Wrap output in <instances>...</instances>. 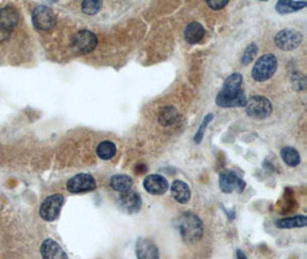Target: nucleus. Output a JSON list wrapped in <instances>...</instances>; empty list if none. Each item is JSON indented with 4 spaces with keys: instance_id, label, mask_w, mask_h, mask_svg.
I'll return each mask as SVG.
<instances>
[{
    "instance_id": "24",
    "label": "nucleus",
    "mask_w": 307,
    "mask_h": 259,
    "mask_svg": "<svg viewBox=\"0 0 307 259\" xmlns=\"http://www.w3.org/2000/svg\"><path fill=\"white\" fill-rule=\"evenodd\" d=\"M116 147L113 142L104 141L97 147V155L103 160H110L115 156Z\"/></svg>"
},
{
    "instance_id": "17",
    "label": "nucleus",
    "mask_w": 307,
    "mask_h": 259,
    "mask_svg": "<svg viewBox=\"0 0 307 259\" xmlns=\"http://www.w3.org/2000/svg\"><path fill=\"white\" fill-rule=\"evenodd\" d=\"M205 35V29L200 23L192 22L185 28L184 37L189 44H197L203 39Z\"/></svg>"
},
{
    "instance_id": "4",
    "label": "nucleus",
    "mask_w": 307,
    "mask_h": 259,
    "mask_svg": "<svg viewBox=\"0 0 307 259\" xmlns=\"http://www.w3.org/2000/svg\"><path fill=\"white\" fill-rule=\"evenodd\" d=\"M64 198L62 195L54 193V195L48 196L45 201L43 202L39 209V214L45 221H54L59 217L61 212Z\"/></svg>"
},
{
    "instance_id": "11",
    "label": "nucleus",
    "mask_w": 307,
    "mask_h": 259,
    "mask_svg": "<svg viewBox=\"0 0 307 259\" xmlns=\"http://www.w3.org/2000/svg\"><path fill=\"white\" fill-rule=\"evenodd\" d=\"M118 205L121 211L128 214H134L138 212L142 208V198L137 192L129 190L126 192H121L118 200Z\"/></svg>"
},
{
    "instance_id": "16",
    "label": "nucleus",
    "mask_w": 307,
    "mask_h": 259,
    "mask_svg": "<svg viewBox=\"0 0 307 259\" xmlns=\"http://www.w3.org/2000/svg\"><path fill=\"white\" fill-rule=\"evenodd\" d=\"M171 191L174 200L180 204H187L190 198H191V191H190L189 185L183 181H174L171 187Z\"/></svg>"
},
{
    "instance_id": "3",
    "label": "nucleus",
    "mask_w": 307,
    "mask_h": 259,
    "mask_svg": "<svg viewBox=\"0 0 307 259\" xmlns=\"http://www.w3.org/2000/svg\"><path fill=\"white\" fill-rule=\"evenodd\" d=\"M246 113L253 119H266L272 114L273 106L266 97L253 96L246 102Z\"/></svg>"
},
{
    "instance_id": "1",
    "label": "nucleus",
    "mask_w": 307,
    "mask_h": 259,
    "mask_svg": "<svg viewBox=\"0 0 307 259\" xmlns=\"http://www.w3.org/2000/svg\"><path fill=\"white\" fill-rule=\"evenodd\" d=\"M179 230L182 240L187 243H195L203 237L204 226L197 214L184 212L179 219Z\"/></svg>"
},
{
    "instance_id": "10",
    "label": "nucleus",
    "mask_w": 307,
    "mask_h": 259,
    "mask_svg": "<svg viewBox=\"0 0 307 259\" xmlns=\"http://www.w3.org/2000/svg\"><path fill=\"white\" fill-rule=\"evenodd\" d=\"M216 105L220 107H243L246 105V96L243 90L228 92L221 90L216 96Z\"/></svg>"
},
{
    "instance_id": "20",
    "label": "nucleus",
    "mask_w": 307,
    "mask_h": 259,
    "mask_svg": "<svg viewBox=\"0 0 307 259\" xmlns=\"http://www.w3.org/2000/svg\"><path fill=\"white\" fill-rule=\"evenodd\" d=\"M307 225V218L305 216H298L293 218H286L276 221V227L281 229L289 228H300Z\"/></svg>"
},
{
    "instance_id": "28",
    "label": "nucleus",
    "mask_w": 307,
    "mask_h": 259,
    "mask_svg": "<svg viewBox=\"0 0 307 259\" xmlns=\"http://www.w3.org/2000/svg\"><path fill=\"white\" fill-rule=\"evenodd\" d=\"M227 0H208L207 5L212 8L214 11L217 10H222V8H224L225 6L228 5Z\"/></svg>"
},
{
    "instance_id": "18",
    "label": "nucleus",
    "mask_w": 307,
    "mask_h": 259,
    "mask_svg": "<svg viewBox=\"0 0 307 259\" xmlns=\"http://www.w3.org/2000/svg\"><path fill=\"white\" fill-rule=\"evenodd\" d=\"M110 184L112 189L116 190V191L126 192L131 189L132 184H134V180L128 175H121V174H118V175L111 177Z\"/></svg>"
},
{
    "instance_id": "23",
    "label": "nucleus",
    "mask_w": 307,
    "mask_h": 259,
    "mask_svg": "<svg viewBox=\"0 0 307 259\" xmlns=\"http://www.w3.org/2000/svg\"><path fill=\"white\" fill-rule=\"evenodd\" d=\"M242 84H243V78H242V75L240 73H234L229 78L225 79L222 90L228 92L241 91L243 90V89H242Z\"/></svg>"
},
{
    "instance_id": "12",
    "label": "nucleus",
    "mask_w": 307,
    "mask_h": 259,
    "mask_svg": "<svg viewBox=\"0 0 307 259\" xmlns=\"http://www.w3.org/2000/svg\"><path fill=\"white\" fill-rule=\"evenodd\" d=\"M144 189L146 190L148 193L155 196L164 195V193L167 191L169 188L168 181L165 179L164 176L158 175V174H151V175H147L144 179L143 182Z\"/></svg>"
},
{
    "instance_id": "22",
    "label": "nucleus",
    "mask_w": 307,
    "mask_h": 259,
    "mask_svg": "<svg viewBox=\"0 0 307 259\" xmlns=\"http://www.w3.org/2000/svg\"><path fill=\"white\" fill-rule=\"evenodd\" d=\"M281 157L290 167H296L300 164V155L294 148L285 147L281 150Z\"/></svg>"
},
{
    "instance_id": "13",
    "label": "nucleus",
    "mask_w": 307,
    "mask_h": 259,
    "mask_svg": "<svg viewBox=\"0 0 307 259\" xmlns=\"http://www.w3.org/2000/svg\"><path fill=\"white\" fill-rule=\"evenodd\" d=\"M136 254L137 259H160L158 246L147 238H139L137 241Z\"/></svg>"
},
{
    "instance_id": "2",
    "label": "nucleus",
    "mask_w": 307,
    "mask_h": 259,
    "mask_svg": "<svg viewBox=\"0 0 307 259\" xmlns=\"http://www.w3.org/2000/svg\"><path fill=\"white\" fill-rule=\"evenodd\" d=\"M277 70V60L272 53L261 55L252 68V78L258 82L269 80Z\"/></svg>"
},
{
    "instance_id": "5",
    "label": "nucleus",
    "mask_w": 307,
    "mask_h": 259,
    "mask_svg": "<svg viewBox=\"0 0 307 259\" xmlns=\"http://www.w3.org/2000/svg\"><path fill=\"white\" fill-rule=\"evenodd\" d=\"M32 23L35 28L42 31H50L55 27L56 20L51 8L46 6H37L32 11Z\"/></svg>"
},
{
    "instance_id": "25",
    "label": "nucleus",
    "mask_w": 307,
    "mask_h": 259,
    "mask_svg": "<svg viewBox=\"0 0 307 259\" xmlns=\"http://www.w3.org/2000/svg\"><path fill=\"white\" fill-rule=\"evenodd\" d=\"M102 6L103 3L99 0H87L82 4V11L88 15H95L100 11Z\"/></svg>"
},
{
    "instance_id": "26",
    "label": "nucleus",
    "mask_w": 307,
    "mask_h": 259,
    "mask_svg": "<svg viewBox=\"0 0 307 259\" xmlns=\"http://www.w3.org/2000/svg\"><path fill=\"white\" fill-rule=\"evenodd\" d=\"M257 52H258L257 44H254V43L250 44V45L246 47V50L244 51L243 56H242V63H243L244 66L251 63L252 60L254 59V56L257 55Z\"/></svg>"
},
{
    "instance_id": "27",
    "label": "nucleus",
    "mask_w": 307,
    "mask_h": 259,
    "mask_svg": "<svg viewBox=\"0 0 307 259\" xmlns=\"http://www.w3.org/2000/svg\"><path fill=\"white\" fill-rule=\"evenodd\" d=\"M213 114H207L205 116V119H204V121H203V123L200 124V127H199V129H198L197 131V134L195 135V142L197 144H199L200 142H201V140H203V137H204V134H205V129L207 128V126L209 124V122H211V121L213 120Z\"/></svg>"
},
{
    "instance_id": "14",
    "label": "nucleus",
    "mask_w": 307,
    "mask_h": 259,
    "mask_svg": "<svg viewBox=\"0 0 307 259\" xmlns=\"http://www.w3.org/2000/svg\"><path fill=\"white\" fill-rule=\"evenodd\" d=\"M40 253H42L43 259H68L67 253L52 238H47L43 242L40 246Z\"/></svg>"
},
{
    "instance_id": "8",
    "label": "nucleus",
    "mask_w": 307,
    "mask_h": 259,
    "mask_svg": "<svg viewBox=\"0 0 307 259\" xmlns=\"http://www.w3.org/2000/svg\"><path fill=\"white\" fill-rule=\"evenodd\" d=\"M219 184L222 192H243L245 189V182L233 171H222L219 177Z\"/></svg>"
},
{
    "instance_id": "15",
    "label": "nucleus",
    "mask_w": 307,
    "mask_h": 259,
    "mask_svg": "<svg viewBox=\"0 0 307 259\" xmlns=\"http://www.w3.org/2000/svg\"><path fill=\"white\" fill-rule=\"evenodd\" d=\"M19 13L14 7L6 6L0 11V28L3 30H13L19 23Z\"/></svg>"
},
{
    "instance_id": "9",
    "label": "nucleus",
    "mask_w": 307,
    "mask_h": 259,
    "mask_svg": "<svg viewBox=\"0 0 307 259\" xmlns=\"http://www.w3.org/2000/svg\"><path fill=\"white\" fill-rule=\"evenodd\" d=\"M96 187V180L90 174H78L67 182V190L71 193L92 191Z\"/></svg>"
},
{
    "instance_id": "7",
    "label": "nucleus",
    "mask_w": 307,
    "mask_h": 259,
    "mask_svg": "<svg viewBox=\"0 0 307 259\" xmlns=\"http://www.w3.org/2000/svg\"><path fill=\"white\" fill-rule=\"evenodd\" d=\"M302 42V35L298 30L284 29L277 32L275 36V44L283 51H293Z\"/></svg>"
},
{
    "instance_id": "29",
    "label": "nucleus",
    "mask_w": 307,
    "mask_h": 259,
    "mask_svg": "<svg viewBox=\"0 0 307 259\" xmlns=\"http://www.w3.org/2000/svg\"><path fill=\"white\" fill-rule=\"evenodd\" d=\"M237 259H248L245 256V253L242 250H237Z\"/></svg>"
},
{
    "instance_id": "19",
    "label": "nucleus",
    "mask_w": 307,
    "mask_h": 259,
    "mask_svg": "<svg viewBox=\"0 0 307 259\" xmlns=\"http://www.w3.org/2000/svg\"><path fill=\"white\" fill-rule=\"evenodd\" d=\"M179 112L174 106H165L160 110L159 115H158V121L161 126H171L177 120Z\"/></svg>"
},
{
    "instance_id": "6",
    "label": "nucleus",
    "mask_w": 307,
    "mask_h": 259,
    "mask_svg": "<svg viewBox=\"0 0 307 259\" xmlns=\"http://www.w3.org/2000/svg\"><path fill=\"white\" fill-rule=\"evenodd\" d=\"M97 44H98V39L94 32L89 30H81L72 38L71 45L72 48L81 54H88L91 53L95 50Z\"/></svg>"
},
{
    "instance_id": "21",
    "label": "nucleus",
    "mask_w": 307,
    "mask_h": 259,
    "mask_svg": "<svg viewBox=\"0 0 307 259\" xmlns=\"http://www.w3.org/2000/svg\"><path fill=\"white\" fill-rule=\"evenodd\" d=\"M306 2H286V0H282V2H277L275 8L280 14H288L300 11L301 8L306 7Z\"/></svg>"
}]
</instances>
